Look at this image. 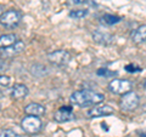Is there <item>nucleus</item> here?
<instances>
[{
    "label": "nucleus",
    "instance_id": "1",
    "mask_svg": "<svg viewBox=\"0 0 146 137\" xmlns=\"http://www.w3.org/2000/svg\"><path fill=\"white\" fill-rule=\"evenodd\" d=\"M105 96L93 90H78L71 95V102L74 106L79 107H90L102 103Z\"/></svg>",
    "mask_w": 146,
    "mask_h": 137
},
{
    "label": "nucleus",
    "instance_id": "2",
    "mask_svg": "<svg viewBox=\"0 0 146 137\" xmlns=\"http://www.w3.org/2000/svg\"><path fill=\"white\" fill-rule=\"evenodd\" d=\"M21 126H22V130H23L26 134L35 135V134H38V132L42 131L43 123L38 117L27 115V117H25L23 119H22Z\"/></svg>",
    "mask_w": 146,
    "mask_h": 137
},
{
    "label": "nucleus",
    "instance_id": "3",
    "mask_svg": "<svg viewBox=\"0 0 146 137\" xmlns=\"http://www.w3.org/2000/svg\"><path fill=\"white\" fill-rule=\"evenodd\" d=\"M21 20H22V13L18 10L11 9V10L4 12L1 15V26L7 29H13L21 23Z\"/></svg>",
    "mask_w": 146,
    "mask_h": 137
},
{
    "label": "nucleus",
    "instance_id": "4",
    "mask_svg": "<svg viewBox=\"0 0 146 137\" xmlns=\"http://www.w3.org/2000/svg\"><path fill=\"white\" fill-rule=\"evenodd\" d=\"M71 53L66 50H56L48 55V60L57 67H65L71 62Z\"/></svg>",
    "mask_w": 146,
    "mask_h": 137
},
{
    "label": "nucleus",
    "instance_id": "5",
    "mask_svg": "<svg viewBox=\"0 0 146 137\" xmlns=\"http://www.w3.org/2000/svg\"><path fill=\"white\" fill-rule=\"evenodd\" d=\"M131 88H133V84L125 79H113L108 84V90L116 95H124L131 91Z\"/></svg>",
    "mask_w": 146,
    "mask_h": 137
},
{
    "label": "nucleus",
    "instance_id": "6",
    "mask_svg": "<svg viewBox=\"0 0 146 137\" xmlns=\"http://www.w3.org/2000/svg\"><path fill=\"white\" fill-rule=\"evenodd\" d=\"M119 104H121V108L123 111H127V112L134 111L139 104V96L136 95L134 91H129V92L122 95Z\"/></svg>",
    "mask_w": 146,
    "mask_h": 137
},
{
    "label": "nucleus",
    "instance_id": "7",
    "mask_svg": "<svg viewBox=\"0 0 146 137\" xmlns=\"http://www.w3.org/2000/svg\"><path fill=\"white\" fill-rule=\"evenodd\" d=\"M74 119V113L70 106H63L58 108L54 114V120L57 123H67Z\"/></svg>",
    "mask_w": 146,
    "mask_h": 137
},
{
    "label": "nucleus",
    "instance_id": "8",
    "mask_svg": "<svg viewBox=\"0 0 146 137\" xmlns=\"http://www.w3.org/2000/svg\"><path fill=\"white\" fill-rule=\"evenodd\" d=\"M25 47H26L25 43L18 40V41H16L15 44H12L7 47H1V56L3 57H15L23 51Z\"/></svg>",
    "mask_w": 146,
    "mask_h": 137
},
{
    "label": "nucleus",
    "instance_id": "9",
    "mask_svg": "<svg viewBox=\"0 0 146 137\" xmlns=\"http://www.w3.org/2000/svg\"><path fill=\"white\" fill-rule=\"evenodd\" d=\"M113 114V109L107 106V104H102V106H96L88 111V117L90 118H99V117H107Z\"/></svg>",
    "mask_w": 146,
    "mask_h": 137
},
{
    "label": "nucleus",
    "instance_id": "10",
    "mask_svg": "<svg viewBox=\"0 0 146 137\" xmlns=\"http://www.w3.org/2000/svg\"><path fill=\"white\" fill-rule=\"evenodd\" d=\"M93 39L98 44H101V45H108L113 41V36L111 34L106 33V32H101L99 29L93 32Z\"/></svg>",
    "mask_w": 146,
    "mask_h": 137
},
{
    "label": "nucleus",
    "instance_id": "11",
    "mask_svg": "<svg viewBox=\"0 0 146 137\" xmlns=\"http://www.w3.org/2000/svg\"><path fill=\"white\" fill-rule=\"evenodd\" d=\"M25 113L27 115H34V117H42L45 114V107L39 103H29L25 107Z\"/></svg>",
    "mask_w": 146,
    "mask_h": 137
},
{
    "label": "nucleus",
    "instance_id": "12",
    "mask_svg": "<svg viewBox=\"0 0 146 137\" xmlns=\"http://www.w3.org/2000/svg\"><path fill=\"white\" fill-rule=\"evenodd\" d=\"M28 95V88L25 84H15L11 89V97L15 99H22Z\"/></svg>",
    "mask_w": 146,
    "mask_h": 137
},
{
    "label": "nucleus",
    "instance_id": "13",
    "mask_svg": "<svg viewBox=\"0 0 146 137\" xmlns=\"http://www.w3.org/2000/svg\"><path fill=\"white\" fill-rule=\"evenodd\" d=\"M131 41L134 44H141L146 41V24H143L138 27L131 33Z\"/></svg>",
    "mask_w": 146,
    "mask_h": 137
},
{
    "label": "nucleus",
    "instance_id": "14",
    "mask_svg": "<svg viewBox=\"0 0 146 137\" xmlns=\"http://www.w3.org/2000/svg\"><path fill=\"white\" fill-rule=\"evenodd\" d=\"M122 18L119 16H115V15H110V13H105L101 17V23L106 24V26H113L117 24L118 22H121Z\"/></svg>",
    "mask_w": 146,
    "mask_h": 137
},
{
    "label": "nucleus",
    "instance_id": "15",
    "mask_svg": "<svg viewBox=\"0 0 146 137\" xmlns=\"http://www.w3.org/2000/svg\"><path fill=\"white\" fill-rule=\"evenodd\" d=\"M16 41H18V40L15 34H5V35H1V38H0V45H1V47H7L10 45L15 44Z\"/></svg>",
    "mask_w": 146,
    "mask_h": 137
},
{
    "label": "nucleus",
    "instance_id": "16",
    "mask_svg": "<svg viewBox=\"0 0 146 137\" xmlns=\"http://www.w3.org/2000/svg\"><path fill=\"white\" fill-rule=\"evenodd\" d=\"M86 15H88V10H86V9H82V10H72L70 12V17L76 18V20L84 18Z\"/></svg>",
    "mask_w": 146,
    "mask_h": 137
},
{
    "label": "nucleus",
    "instance_id": "17",
    "mask_svg": "<svg viewBox=\"0 0 146 137\" xmlns=\"http://www.w3.org/2000/svg\"><path fill=\"white\" fill-rule=\"evenodd\" d=\"M0 137H21V136L11 129H1V131H0Z\"/></svg>",
    "mask_w": 146,
    "mask_h": 137
},
{
    "label": "nucleus",
    "instance_id": "18",
    "mask_svg": "<svg viewBox=\"0 0 146 137\" xmlns=\"http://www.w3.org/2000/svg\"><path fill=\"white\" fill-rule=\"evenodd\" d=\"M98 73V75H100V76H105V78H110V76H113V75H116L117 73L116 72H111V70H108V69H106V68H100V69L96 72Z\"/></svg>",
    "mask_w": 146,
    "mask_h": 137
},
{
    "label": "nucleus",
    "instance_id": "19",
    "mask_svg": "<svg viewBox=\"0 0 146 137\" xmlns=\"http://www.w3.org/2000/svg\"><path fill=\"white\" fill-rule=\"evenodd\" d=\"M125 70L129 72V73H135V72H141L143 69H141L140 67H135L134 65H127L125 66Z\"/></svg>",
    "mask_w": 146,
    "mask_h": 137
},
{
    "label": "nucleus",
    "instance_id": "20",
    "mask_svg": "<svg viewBox=\"0 0 146 137\" xmlns=\"http://www.w3.org/2000/svg\"><path fill=\"white\" fill-rule=\"evenodd\" d=\"M0 84H1L3 88H4V86L6 88V86L10 84V78L6 76V75H1V76H0Z\"/></svg>",
    "mask_w": 146,
    "mask_h": 137
},
{
    "label": "nucleus",
    "instance_id": "21",
    "mask_svg": "<svg viewBox=\"0 0 146 137\" xmlns=\"http://www.w3.org/2000/svg\"><path fill=\"white\" fill-rule=\"evenodd\" d=\"M89 1H91V0H72V3L73 4H86V3H89Z\"/></svg>",
    "mask_w": 146,
    "mask_h": 137
},
{
    "label": "nucleus",
    "instance_id": "22",
    "mask_svg": "<svg viewBox=\"0 0 146 137\" xmlns=\"http://www.w3.org/2000/svg\"><path fill=\"white\" fill-rule=\"evenodd\" d=\"M144 86H145V89H146V83H145V85H144Z\"/></svg>",
    "mask_w": 146,
    "mask_h": 137
}]
</instances>
